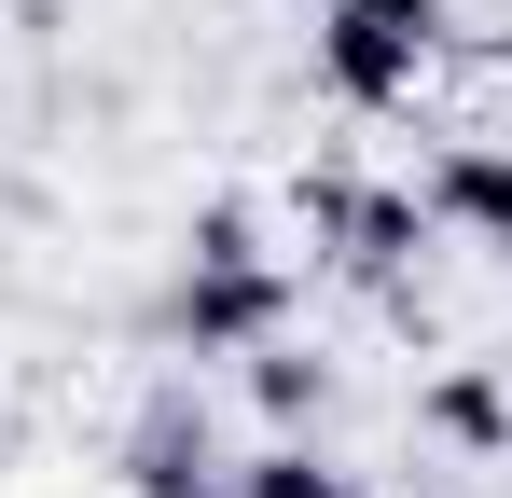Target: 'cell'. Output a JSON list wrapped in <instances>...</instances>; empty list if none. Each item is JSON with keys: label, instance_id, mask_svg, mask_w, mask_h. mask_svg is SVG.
I'll use <instances>...</instances> for the list:
<instances>
[{"label": "cell", "instance_id": "cell-3", "mask_svg": "<svg viewBox=\"0 0 512 498\" xmlns=\"http://www.w3.org/2000/svg\"><path fill=\"white\" fill-rule=\"evenodd\" d=\"M250 498H333V485H319L305 457H263V485H250Z\"/></svg>", "mask_w": 512, "mask_h": 498}, {"label": "cell", "instance_id": "cell-2", "mask_svg": "<svg viewBox=\"0 0 512 498\" xmlns=\"http://www.w3.org/2000/svg\"><path fill=\"white\" fill-rule=\"evenodd\" d=\"M443 208L485 249H512V153H443Z\"/></svg>", "mask_w": 512, "mask_h": 498}, {"label": "cell", "instance_id": "cell-1", "mask_svg": "<svg viewBox=\"0 0 512 498\" xmlns=\"http://www.w3.org/2000/svg\"><path fill=\"white\" fill-rule=\"evenodd\" d=\"M429 28H443V0H333V83L374 111V97H402L429 56Z\"/></svg>", "mask_w": 512, "mask_h": 498}]
</instances>
